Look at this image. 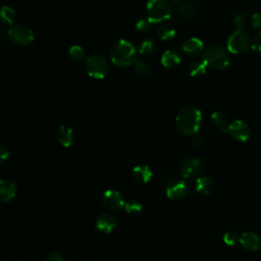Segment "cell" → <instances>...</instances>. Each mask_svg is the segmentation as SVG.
I'll return each instance as SVG.
<instances>
[{"label":"cell","mask_w":261,"mask_h":261,"mask_svg":"<svg viewBox=\"0 0 261 261\" xmlns=\"http://www.w3.org/2000/svg\"><path fill=\"white\" fill-rule=\"evenodd\" d=\"M202 123V113L193 105L186 106L178 111L175 118V127L181 134L193 136L197 134Z\"/></svg>","instance_id":"6da1fadb"},{"label":"cell","mask_w":261,"mask_h":261,"mask_svg":"<svg viewBox=\"0 0 261 261\" xmlns=\"http://www.w3.org/2000/svg\"><path fill=\"white\" fill-rule=\"evenodd\" d=\"M136 48L127 40L114 42L109 49V57L111 62L119 68H128L133 65L136 60Z\"/></svg>","instance_id":"7a4b0ae2"},{"label":"cell","mask_w":261,"mask_h":261,"mask_svg":"<svg viewBox=\"0 0 261 261\" xmlns=\"http://www.w3.org/2000/svg\"><path fill=\"white\" fill-rule=\"evenodd\" d=\"M203 60L208 69L215 71H223L231 64V57L227 49L216 44L210 45L205 49Z\"/></svg>","instance_id":"3957f363"},{"label":"cell","mask_w":261,"mask_h":261,"mask_svg":"<svg viewBox=\"0 0 261 261\" xmlns=\"http://www.w3.org/2000/svg\"><path fill=\"white\" fill-rule=\"evenodd\" d=\"M147 16L152 24H161L172 16L169 0H149L147 3Z\"/></svg>","instance_id":"277c9868"},{"label":"cell","mask_w":261,"mask_h":261,"mask_svg":"<svg viewBox=\"0 0 261 261\" xmlns=\"http://www.w3.org/2000/svg\"><path fill=\"white\" fill-rule=\"evenodd\" d=\"M85 68L89 77L96 80H101L108 74L109 63L103 55L92 54L86 58Z\"/></svg>","instance_id":"5b68a950"},{"label":"cell","mask_w":261,"mask_h":261,"mask_svg":"<svg viewBox=\"0 0 261 261\" xmlns=\"http://www.w3.org/2000/svg\"><path fill=\"white\" fill-rule=\"evenodd\" d=\"M250 45V37L245 30H236L227 39L226 49L228 52L239 54L246 51Z\"/></svg>","instance_id":"8992f818"},{"label":"cell","mask_w":261,"mask_h":261,"mask_svg":"<svg viewBox=\"0 0 261 261\" xmlns=\"http://www.w3.org/2000/svg\"><path fill=\"white\" fill-rule=\"evenodd\" d=\"M8 38L13 44L27 46L34 41V34L27 26L12 25L8 30Z\"/></svg>","instance_id":"52a82bcc"},{"label":"cell","mask_w":261,"mask_h":261,"mask_svg":"<svg viewBox=\"0 0 261 261\" xmlns=\"http://www.w3.org/2000/svg\"><path fill=\"white\" fill-rule=\"evenodd\" d=\"M204 169V162L201 158L190 157L183 161L179 173L184 178L198 177Z\"/></svg>","instance_id":"ba28073f"},{"label":"cell","mask_w":261,"mask_h":261,"mask_svg":"<svg viewBox=\"0 0 261 261\" xmlns=\"http://www.w3.org/2000/svg\"><path fill=\"white\" fill-rule=\"evenodd\" d=\"M223 132L227 133L239 142H246L250 138L251 134L249 126L240 120H236L231 123L225 129H223Z\"/></svg>","instance_id":"9c48e42d"},{"label":"cell","mask_w":261,"mask_h":261,"mask_svg":"<svg viewBox=\"0 0 261 261\" xmlns=\"http://www.w3.org/2000/svg\"><path fill=\"white\" fill-rule=\"evenodd\" d=\"M123 195L117 190H106L102 195V205L110 212H117L125 208Z\"/></svg>","instance_id":"30bf717a"},{"label":"cell","mask_w":261,"mask_h":261,"mask_svg":"<svg viewBox=\"0 0 261 261\" xmlns=\"http://www.w3.org/2000/svg\"><path fill=\"white\" fill-rule=\"evenodd\" d=\"M188 192V187L184 181L181 179H172L167 186L168 198L174 201L183 199Z\"/></svg>","instance_id":"8fae6325"},{"label":"cell","mask_w":261,"mask_h":261,"mask_svg":"<svg viewBox=\"0 0 261 261\" xmlns=\"http://www.w3.org/2000/svg\"><path fill=\"white\" fill-rule=\"evenodd\" d=\"M119 224L118 218L111 214H102L97 218L95 226L97 231L102 234H110L116 230Z\"/></svg>","instance_id":"7c38bea8"},{"label":"cell","mask_w":261,"mask_h":261,"mask_svg":"<svg viewBox=\"0 0 261 261\" xmlns=\"http://www.w3.org/2000/svg\"><path fill=\"white\" fill-rule=\"evenodd\" d=\"M182 49L186 55L190 57H197L202 53L204 45L198 38H189L182 44Z\"/></svg>","instance_id":"4fadbf2b"},{"label":"cell","mask_w":261,"mask_h":261,"mask_svg":"<svg viewBox=\"0 0 261 261\" xmlns=\"http://www.w3.org/2000/svg\"><path fill=\"white\" fill-rule=\"evenodd\" d=\"M240 243L244 249L254 252L261 247V240L258 235L253 232H245L240 237Z\"/></svg>","instance_id":"5bb4252c"},{"label":"cell","mask_w":261,"mask_h":261,"mask_svg":"<svg viewBox=\"0 0 261 261\" xmlns=\"http://www.w3.org/2000/svg\"><path fill=\"white\" fill-rule=\"evenodd\" d=\"M16 195V185L9 179H2L0 183V198L2 203L9 202Z\"/></svg>","instance_id":"9a60e30c"},{"label":"cell","mask_w":261,"mask_h":261,"mask_svg":"<svg viewBox=\"0 0 261 261\" xmlns=\"http://www.w3.org/2000/svg\"><path fill=\"white\" fill-rule=\"evenodd\" d=\"M153 175L152 171L148 166H137L132 170L134 181L139 184H147L151 181Z\"/></svg>","instance_id":"2e32d148"},{"label":"cell","mask_w":261,"mask_h":261,"mask_svg":"<svg viewBox=\"0 0 261 261\" xmlns=\"http://www.w3.org/2000/svg\"><path fill=\"white\" fill-rule=\"evenodd\" d=\"M181 61H182L181 55H179V53L176 50H174V49L167 50L162 54L160 59L161 64L167 69H173L177 67V65L181 63Z\"/></svg>","instance_id":"e0dca14e"},{"label":"cell","mask_w":261,"mask_h":261,"mask_svg":"<svg viewBox=\"0 0 261 261\" xmlns=\"http://www.w3.org/2000/svg\"><path fill=\"white\" fill-rule=\"evenodd\" d=\"M215 189L214 181L208 176H198L196 178L195 190L203 196H208Z\"/></svg>","instance_id":"ac0fdd59"},{"label":"cell","mask_w":261,"mask_h":261,"mask_svg":"<svg viewBox=\"0 0 261 261\" xmlns=\"http://www.w3.org/2000/svg\"><path fill=\"white\" fill-rule=\"evenodd\" d=\"M56 138H57L58 143L61 146L68 148V147H70L74 141L73 130L68 126H60L57 130Z\"/></svg>","instance_id":"d6986e66"},{"label":"cell","mask_w":261,"mask_h":261,"mask_svg":"<svg viewBox=\"0 0 261 261\" xmlns=\"http://www.w3.org/2000/svg\"><path fill=\"white\" fill-rule=\"evenodd\" d=\"M176 12L179 18L185 21H191L196 15V7L190 1L181 2L176 6Z\"/></svg>","instance_id":"ffe728a7"},{"label":"cell","mask_w":261,"mask_h":261,"mask_svg":"<svg viewBox=\"0 0 261 261\" xmlns=\"http://www.w3.org/2000/svg\"><path fill=\"white\" fill-rule=\"evenodd\" d=\"M157 35L163 41H170L174 38L175 30L172 25L163 22L157 28Z\"/></svg>","instance_id":"44dd1931"},{"label":"cell","mask_w":261,"mask_h":261,"mask_svg":"<svg viewBox=\"0 0 261 261\" xmlns=\"http://www.w3.org/2000/svg\"><path fill=\"white\" fill-rule=\"evenodd\" d=\"M16 11L11 8L10 6L3 5L1 8V13H0V18H1V22L6 25H12L16 20Z\"/></svg>","instance_id":"7402d4cb"},{"label":"cell","mask_w":261,"mask_h":261,"mask_svg":"<svg viewBox=\"0 0 261 261\" xmlns=\"http://www.w3.org/2000/svg\"><path fill=\"white\" fill-rule=\"evenodd\" d=\"M207 69H208L207 65L203 59L202 60H196L190 65L189 72H190V75L192 77H200L206 73Z\"/></svg>","instance_id":"603a6c76"},{"label":"cell","mask_w":261,"mask_h":261,"mask_svg":"<svg viewBox=\"0 0 261 261\" xmlns=\"http://www.w3.org/2000/svg\"><path fill=\"white\" fill-rule=\"evenodd\" d=\"M211 122L216 127L225 129L228 126V119L221 111H215L211 114Z\"/></svg>","instance_id":"cb8c5ba5"},{"label":"cell","mask_w":261,"mask_h":261,"mask_svg":"<svg viewBox=\"0 0 261 261\" xmlns=\"http://www.w3.org/2000/svg\"><path fill=\"white\" fill-rule=\"evenodd\" d=\"M142 209H143V205L137 199H130L125 204V210L127 211V214H129V215L137 216V215L141 214Z\"/></svg>","instance_id":"d4e9b609"},{"label":"cell","mask_w":261,"mask_h":261,"mask_svg":"<svg viewBox=\"0 0 261 261\" xmlns=\"http://www.w3.org/2000/svg\"><path fill=\"white\" fill-rule=\"evenodd\" d=\"M155 50H156V44L151 39L144 40L139 46V52L142 55H146V56L151 55L155 52Z\"/></svg>","instance_id":"484cf974"},{"label":"cell","mask_w":261,"mask_h":261,"mask_svg":"<svg viewBox=\"0 0 261 261\" xmlns=\"http://www.w3.org/2000/svg\"><path fill=\"white\" fill-rule=\"evenodd\" d=\"M69 56L73 61L80 62L86 57V52L84 50L83 47H81L79 45L72 46L69 50Z\"/></svg>","instance_id":"4316f807"},{"label":"cell","mask_w":261,"mask_h":261,"mask_svg":"<svg viewBox=\"0 0 261 261\" xmlns=\"http://www.w3.org/2000/svg\"><path fill=\"white\" fill-rule=\"evenodd\" d=\"M134 65V69L135 71L142 76H146L150 73V68L148 63H147L145 60L140 59V58H136V60L133 63Z\"/></svg>","instance_id":"83f0119b"},{"label":"cell","mask_w":261,"mask_h":261,"mask_svg":"<svg viewBox=\"0 0 261 261\" xmlns=\"http://www.w3.org/2000/svg\"><path fill=\"white\" fill-rule=\"evenodd\" d=\"M240 237L236 232L230 231L226 232L223 236V242L227 245V246H235L237 243H240Z\"/></svg>","instance_id":"f1b7e54d"},{"label":"cell","mask_w":261,"mask_h":261,"mask_svg":"<svg viewBox=\"0 0 261 261\" xmlns=\"http://www.w3.org/2000/svg\"><path fill=\"white\" fill-rule=\"evenodd\" d=\"M151 26H152V23L149 21V19H141L137 22L136 24V29L137 31L141 32V33H146L148 32L150 29H151Z\"/></svg>","instance_id":"f546056e"},{"label":"cell","mask_w":261,"mask_h":261,"mask_svg":"<svg viewBox=\"0 0 261 261\" xmlns=\"http://www.w3.org/2000/svg\"><path fill=\"white\" fill-rule=\"evenodd\" d=\"M234 26L236 30H245L247 24V20L243 14H237L234 18Z\"/></svg>","instance_id":"4dcf8cb0"},{"label":"cell","mask_w":261,"mask_h":261,"mask_svg":"<svg viewBox=\"0 0 261 261\" xmlns=\"http://www.w3.org/2000/svg\"><path fill=\"white\" fill-rule=\"evenodd\" d=\"M251 48L256 54L261 56V32L251 41Z\"/></svg>","instance_id":"1f68e13d"},{"label":"cell","mask_w":261,"mask_h":261,"mask_svg":"<svg viewBox=\"0 0 261 261\" xmlns=\"http://www.w3.org/2000/svg\"><path fill=\"white\" fill-rule=\"evenodd\" d=\"M45 261H64V258L59 252L53 251V252H50L46 255Z\"/></svg>","instance_id":"d6a6232c"},{"label":"cell","mask_w":261,"mask_h":261,"mask_svg":"<svg viewBox=\"0 0 261 261\" xmlns=\"http://www.w3.org/2000/svg\"><path fill=\"white\" fill-rule=\"evenodd\" d=\"M251 25L254 29H261V13L255 12L251 18Z\"/></svg>","instance_id":"836d02e7"},{"label":"cell","mask_w":261,"mask_h":261,"mask_svg":"<svg viewBox=\"0 0 261 261\" xmlns=\"http://www.w3.org/2000/svg\"><path fill=\"white\" fill-rule=\"evenodd\" d=\"M0 157H1V162H2V163H3L5 160H7L8 157H9L8 149H6L4 146H1V147H0Z\"/></svg>","instance_id":"e575fe53"},{"label":"cell","mask_w":261,"mask_h":261,"mask_svg":"<svg viewBox=\"0 0 261 261\" xmlns=\"http://www.w3.org/2000/svg\"><path fill=\"white\" fill-rule=\"evenodd\" d=\"M192 143H193L194 146L199 147V146H201L202 143H203V138H202L198 133H197V134H195V135H193Z\"/></svg>","instance_id":"d590c367"},{"label":"cell","mask_w":261,"mask_h":261,"mask_svg":"<svg viewBox=\"0 0 261 261\" xmlns=\"http://www.w3.org/2000/svg\"><path fill=\"white\" fill-rule=\"evenodd\" d=\"M244 1H250V0H244Z\"/></svg>","instance_id":"8d00e7d4"}]
</instances>
